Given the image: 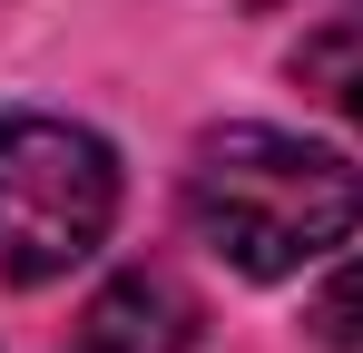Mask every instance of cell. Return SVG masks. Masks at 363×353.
<instances>
[{"label":"cell","mask_w":363,"mask_h":353,"mask_svg":"<svg viewBox=\"0 0 363 353\" xmlns=\"http://www.w3.org/2000/svg\"><path fill=\"white\" fill-rule=\"evenodd\" d=\"M295 89L314 108H334L344 128H363V0L354 10H324L295 40Z\"/></svg>","instance_id":"277c9868"},{"label":"cell","mask_w":363,"mask_h":353,"mask_svg":"<svg viewBox=\"0 0 363 353\" xmlns=\"http://www.w3.org/2000/svg\"><path fill=\"white\" fill-rule=\"evenodd\" d=\"M118 226V157L99 128L50 108L0 118V275L10 285H50L69 265H89Z\"/></svg>","instance_id":"7a4b0ae2"},{"label":"cell","mask_w":363,"mask_h":353,"mask_svg":"<svg viewBox=\"0 0 363 353\" xmlns=\"http://www.w3.org/2000/svg\"><path fill=\"white\" fill-rule=\"evenodd\" d=\"M177 206L186 226L206 235L236 275L275 285L314 255H334L344 235L363 226V167L344 147H314L295 128H206L186 147V176H177Z\"/></svg>","instance_id":"6da1fadb"},{"label":"cell","mask_w":363,"mask_h":353,"mask_svg":"<svg viewBox=\"0 0 363 353\" xmlns=\"http://www.w3.org/2000/svg\"><path fill=\"white\" fill-rule=\"evenodd\" d=\"M304 334H314V344H334V353H363V255H354V265H334V275L314 285Z\"/></svg>","instance_id":"5b68a950"},{"label":"cell","mask_w":363,"mask_h":353,"mask_svg":"<svg viewBox=\"0 0 363 353\" xmlns=\"http://www.w3.org/2000/svg\"><path fill=\"white\" fill-rule=\"evenodd\" d=\"M196 294L167 275V265H128L79 304V334L69 353H196Z\"/></svg>","instance_id":"3957f363"}]
</instances>
